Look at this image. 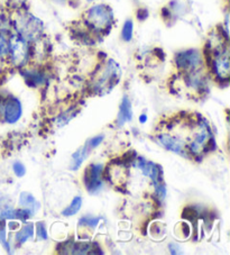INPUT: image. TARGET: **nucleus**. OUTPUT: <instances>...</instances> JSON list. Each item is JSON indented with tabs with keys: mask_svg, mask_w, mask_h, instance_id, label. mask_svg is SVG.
I'll return each instance as SVG.
<instances>
[{
	"mask_svg": "<svg viewBox=\"0 0 230 255\" xmlns=\"http://www.w3.org/2000/svg\"><path fill=\"white\" fill-rule=\"evenodd\" d=\"M26 82L28 83L30 87H36L37 85H42L44 82V76L41 72L37 71H25L23 73Z\"/></svg>",
	"mask_w": 230,
	"mask_h": 255,
	"instance_id": "nucleus-16",
	"label": "nucleus"
},
{
	"mask_svg": "<svg viewBox=\"0 0 230 255\" xmlns=\"http://www.w3.org/2000/svg\"><path fill=\"white\" fill-rule=\"evenodd\" d=\"M2 219H0V242L3 244L5 246L6 250L9 252V245L7 243V240H6V228H5V224H3Z\"/></svg>",
	"mask_w": 230,
	"mask_h": 255,
	"instance_id": "nucleus-21",
	"label": "nucleus"
},
{
	"mask_svg": "<svg viewBox=\"0 0 230 255\" xmlns=\"http://www.w3.org/2000/svg\"><path fill=\"white\" fill-rule=\"evenodd\" d=\"M132 32H134V23L131 19H128L125 21L122 26L121 30V37L125 42H129L132 38Z\"/></svg>",
	"mask_w": 230,
	"mask_h": 255,
	"instance_id": "nucleus-19",
	"label": "nucleus"
},
{
	"mask_svg": "<svg viewBox=\"0 0 230 255\" xmlns=\"http://www.w3.org/2000/svg\"><path fill=\"white\" fill-rule=\"evenodd\" d=\"M157 143L171 152L176 153V154H179L181 156L189 157L184 143L173 135H171L169 133H162L160 135H157Z\"/></svg>",
	"mask_w": 230,
	"mask_h": 255,
	"instance_id": "nucleus-12",
	"label": "nucleus"
},
{
	"mask_svg": "<svg viewBox=\"0 0 230 255\" xmlns=\"http://www.w3.org/2000/svg\"><path fill=\"white\" fill-rule=\"evenodd\" d=\"M87 1H90L91 2V1H95V0H87Z\"/></svg>",
	"mask_w": 230,
	"mask_h": 255,
	"instance_id": "nucleus-25",
	"label": "nucleus"
},
{
	"mask_svg": "<svg viewBox=\"0 0 230 255\" xmlns=\"http://www.w3.org/2000/svg\"><path fill=\"white\" fill-rule=\"evenodd\" d=\"M175 64L180 71L185 73L197 71L202 65V58L198 50H187L175 55Z\"/></svg>",
	"mask_w": 230,
	"mask_h": 255,
	"instance_id": "nucleus-9",
	"label": "nucleus"
},
{
	"mask_svg": "<svg viewBox=\"0 0 230 255\" xmlns=\"http://www.w3.org/2000/svg\"><path fill=\"white\" fill-rule=\"evenodd\" d=\"M100 218H95V217H83L80 221V226H88L95 228L98 225Z\"/></svg>",
	"mask_w": 230,
	"mask_h": 255,
	"instance_id": "nucleus-20",
	"label": "nucleus"
},
{
	"mask_svg": "<svg viewBox=\"0 0 230 255\" xmlns=\"http://www.w3.org/2000/svg\"><path fill=\"white\" fill-rule=\"evenodd\" d=\"M86 23L95 32L104 33L108 30L114 23V12L112 8L104 3L89 8L85 14Z\"/></svg>",
	"mask_w": 230,
	"mask_h": 255,
	"instance_id": "nucleus-1",
	"label": "nucleus"
},
{
	"mask_svg": "<svg viewBox=\"0 0 230 255\" xmlns=\"http://www.w3.org/2000/svg\"><path fill=\"white\" fill-rule=\"evenodd\" d=\"M82 207V198L81 197H74L73 200L71 201V204L66 207L63 212H62V215L65 217H70V216H74L75 214H78L79 210Z\"/></svg>",
	"mask_w": 230,
	"mask_h": 255,
	"instance_id": "nucleus-17",
	"label": "nucleus"
},
{
	"mask_svg": "<svg viewBox=\"0 0 230 255\" xmlns=\"http://www.w3.org/2000/svg\"><path fill=\"white\" fill-rule=\"evenodd\" d=\"M19 205L25 209H27L32 215H34V213L39 208V204L36 201V199H35V198L28 192L20 193Z\"/></svg>",
	"mask_w": 230,
	"mask_h": 255,
	"instance_id": "nucleus-15",
	"label": "nucleus"
},
{
	"mask_svg": "<svg viewBox=\"0 0 230 255\" xmlns=\"http://www.w3.org/2000/svg\"><path fill=\"white\" fill-rule=\"evenodd\" d=\"M96 246L87 242H80V243H71L68 248H65L64 254H95Z\"/></svg>",
	"mask_w": 230,
	"mask_h": 255,
	"instance_id": "nucleus-14",
	"label": "nucleus"
},
{
	"mask_svg": "<svg viewBox=\"0 0 230 255\" xmlns=\"http://www.w3.org/2000/svg\"><path fill=\"white\" fill-rule=\"evenodd\" d=\"M119 77H120L119 65L114 60H109L96 76L94 81L96 94L104 95L108 92L118 82Z\"/></svg>",
	"mask_w": 230,
	"mask_h": 255,
	"instance_id": "nucleus-3",
	"label": "nucleus"
},
{
	"mask_svg": "<svg viewBox=\"0 0 230 255\" xmlns=\"http://www.w3.org/2000/svg\"><path fill=\"white\" fill-rule=\"evenodd\" d=\"M146 121H147V116H146L145 114H143V115L139 117V122L141 123V124H145Z\"/></svg>",
	"mask_w": 230,
	"mask_h": 255,
	"instance_id": "nucleus-24",
	"label": "nucleus"
},
{
	"mask_svg": "<svg viewBox=\"0 0 230 255\" xmlns=\"http://www.w3.org/2000/svg\"><path fill=\"white\" fill-rule=\"evenodd\" d=\"M12 169H14V172L18 178L24 177L25 173H26V169L24 164H21L20 162H15L14 166H12Z\"/></svg>",
	"mask_w": 230,
	"mask_h": 255,
	"instance_id": "nucleus-22",
	"label": "nucleus"
},
{
	"mask_svg": "<svg viewBox=\"0 0 230 255\" xmlns=\"http://www.w3.org/2000/svg\"><path fill=\"white\" fill-rule=\"evenodd\" d=\"M14 28L20 37L27 42H35L42 36L43 23L35 16L23 12L14 19Z\"/></svg>",
	"mask_w": 230,
	"mask_h": 255,
	"instance_id": "nucleus-2",
	"label": "nucleus"
},
{
	"mask_svg": "<svg viewBox=\"0 0 230 255\" xmlns=\"http://www.w3.org/2000/svg\"><path fill=\"white\" fill-rule=\"evenodd\" d=\"M138 168L146 177H149L153 181L157 197H160L161 199H164L166 196V189L162 178V170L160 165L140 157V159H138Z\"/></svg>",
	"mask_w": 230,
	"mask_h": 255,
	"instance_id": "nucleus-5",
	"label": "nucleus"
},
{
	"mask_svg": "<svg viewBox=\"0 0 230 255\" xmlns=\"http://www.w3.org/2000/svg\"><path fill=\"white\" fill-rule=\"evenodd\" d=\"M104 138H105L104 135H98L90 139H88L87 140L88 143L83 145L81 148H79L78 151L72 155V163H71V169L74 171V170H78L79 168H80L81 164L83 163V161L86 160V157L89 155V153L97 146H99L101 142L104 140Z\"/></svg>",
	"mask_w": 230,
	"mask_h": 255,
	"instance_id": "nucleus-11",
	"label": "nucleus"
},
{
	"mask_svg": "<svg viewBox=\"0 0 230 255\" xmlns=\"http://www.w3.org/2000/svg\"><path fill=\"white\" fill-rule=\"evenodd\" d=\"M211 129L207 123H199L196 127V130L193 131V136L191 142H190V152L193 155L202 154L203 151H206L208 145L211 140Z\"/></svg>",
	"mask_w": 230,
	"mask_h": 255,
	"instance_id": "nucleus-8",
	"label": "nucleus"
},
{
	"mask_svg": "<svg viewBox=\"0 0 230 255\" xmlns=\"http://www.w3.org/2000/svg\"><path fill=\"white\" fill-rule=\"evenodd\" d=\"M8 59H9L10 63L16 68H21L28 62L30 50L28 42L20 37L19 35H11L8 38Z\"/></svg>",
	"mask_w": 230,
	"mask_h": 255,
	"instance_id": "nucleus-4",
	"label": "nucleus"
},
{
	"mask_svg": "<svg viewBox=\"0 0 230 255\" xmlns=\"http://www.w3.org/2000/svg\"><path fill=\"white\" fill-rule=\"evenodd\" d=\"M33 235H34V225L33 224H27V225H25L19 232H17L16 241L18 242V243L23 244L28 239H30V237H33Z\"/></svg>",
	"mask_w": 230,
	"mask_h": 255,
	"instance_id": "nucleus-18",
	"label": "nucleus"
},
{
	"mask_svg": "<svg viewBox=\"0 0 230 255\" xmlns=\"http://www.w3.org/2000/svg\"><path fill=\"white\" fill-rule=\"evenodd\" d=\"M132 120V109H131V103L128 97H123L120 104V108H119L118 113V125L121 126L127 122H130Z\"/></svg>",
	"mask_w": 230,
	"mask_h": 255,
	"instance_id": "nucleus-13",
	"label": "nucleus"
},
{
	"mask_svg": "<svg viewBox=\"0 0 230 255\" xmlns=\"http://www.w3.org/2000/svg\"><path fill=\"white\" fill-rule=\"evenodd\" d=\"M103 164H91L86 170L85 186L90 193H97L103 188Z\"/></svg>",
	"mask_w": 230,
	"mask_h": 255,
	"instance_id": "nucleus-10",
	"label": "nucleus"
},
{
	"mask_svg": "<svg viewBox=\"0 0 230 255\" xmlns=\"http://www.w3.org/2000/svg\"><path fill=\"white\" fill-rule=\"evenodd\" d=\"M211 68L217 78L220 79V80H228L230 76V64L229 50L227 45H219L215 48Z\"/></svg>",
	"mask_w": 230,
	"mask_h": 255,
	"instance_id": "nucleus-6",
	"label": "nucleus"
},
{
	"mask_svg": "<svg viewBox=\"0 0 230 255\" xmlns=\"http://www.w3.org/2000/svg\"><path fill=\"white\" fill-rule=\"evenodd\" d=\"M37 236L38 239L41 240H47V233H46V228H45V225L42 222L37 223Z\"/></svg>",
	"mask_w": 230,
	"mask_h": 255,
	"instance_id": "nucleus-23",
	"label": "nucleus"
},
{
	"mask_svg": "<svg viewBox=\"0 0 230 255\" xmlns=\"http://www.w3.org/2000/svg\"><path fill=\"white\" fill-rule=\"evenodd\" d=\"M23 114L20 101L14 96L3 97L0 99V117L7 124H15Z\"/></svg>",
	"mask_w": 230,
	"mask_h": 255,
	"instance_id": "nucleus-7",
	"label": "nucleus"
}]
</instances>
